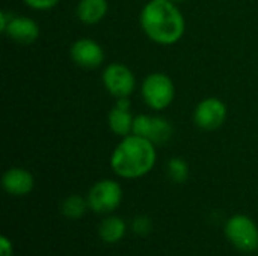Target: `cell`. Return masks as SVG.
Returning a JSON list of instances; mask_svg holds the SVG:
<instances>
[{
	"instance_id": "obj_5",
	"label": "cell",
	"mask_w": 258,
	"mask_h": 256,
	"mask_svg": "<svg viewBox=\"0 0 258 256\" xmlns=\"http://www.w3.org/2000/svg\"><path fill=\"white\" fill-rule=\"evenodd\" d=\"M88 205L89 210L95 214L107 216L113 213L122 202V189L121 184L115 180H100L88 192Z\"/></svg>"
},
{
	"instance_id": "obj_7",
	"label": "cell",
	"mask_w": 258,
	"mask_h": 256,
	"mask_svg": "<svg viewBox=\"0 0 258 256\" xmlns=\"http://www.w3.org/2000/svg\"><path fill=\"white\" fill-rule=\"evenodd\" d=\"M227 115L228 110L225 103L216 97H209L197 104L194 110V122L201 130L213 131L224 125Z\"/></svg>"
},
{
	"instance_id": "obj_14",
	"label": "cell",
	"mask_w": 258,
	"mask_h": 256,
	"mask_svg": "<svg viewBox=\"0 0 258 256\" xmlns=\"http://www.w3.org/2000/svg\"><path fill=\"white\" fill-rule=\"evenodd\" d=\"M88 208H89L88 199H85L80 195H70L60 204V213H62V216L67 217V219H70V220L82 219L85 216V213H86Z\"/></svg>"
},
{
	"instance_id": "obj_20",
	"label": "cell",
	"mask_w": 258,
	"mask_h": 256,
	"mask_svg": "<svg viewBox=\"0 0 258 256\" xmlns=\"http://www.w3.org/2000/svg\"><path fill=\"white\" fill-rule=\"evenodd\" d=\"M14 255V244L12 241L6 237H0V256H12Z\"/></svg>"
},
{
	"instance_id": "obj_21",
	"label": "cell",
	"mask_w": 258,
	"mask_h": 256,
	"mask_svg": "<svg viewBox=\"0 0 258 256\" xmlns=\"http://www.w3.org/2000/svg\"><path fill=\"white\" fill-rule=\"evenodd\" d=\"M14 14L12 12H8V11H2L0 12V30L3 32V29L9 24V21L12 20Z\"/></svg>"
},
{
	"instance_id": "obj_6",
	"label": "cell",
	"mask_w": 258,
	"mask_h": 256,
	"mask_svg": "<svg viewBox=\"0 0 258 256\" xmlns=\"http://www.w3.org/2000/svg\"><path fill=\"white\" fill-rule=\"evenodd\" d=\"M104 89L115 98L130 97L136 89V78L133 71L119 62L109 63L101 75Z\"/></svg>"
},
{
	"instance_id": "obj_18",
	"label": "cell",
	"mask_w": 258,
	"mask_h": 256,
	"mask_svg": "<svg viewBox=\"0 0 258 256\" xmlns=\"http://www.w3.org/2000/svg\"><path fill=\"white\" fill-rule=\"evenodd\" d=\"M132 231L139 237H147L153 231V222L148 216H138L132 222Z\"/></svg>"
},
{
	"instance_id": "obj_16",
	"label": "cell",
	"mask_w": 258,
	"mask_h": 256,
	"mask_svg": "<svg viewBox=\"0 0 258 256\" xmlns=\"http://www.w3.org/2000/svg\"><path fill=\"white\" fill-rule=\"evenodd\" d=\"M166 172L171 181L175 184H183L189 178V164L181 157H172L166 164Z\"/></svg>"
},
{
	"instance_id": "obj_4",
	"label": "cell",
	"mask_w": 258,
	"mask_h": 256,
	"mask_svg": "<svg viewBox=\"0 0 258 256\" xmlns=\"http://www.w3.org/2000/svg\"><path fill=\"white\" fill-rule=\"evenodd\" d=\"M224 234L228 241L243 253H254L258 250V226L249 216H231L225 222Z\"/></svg>"
},
{
	"instance_id": "obj_9",
	"label": "cell",
	"mask_w": 258,
	"mask_h": 256,
	"mask_svg": "<svg viewBox=\"0 0 258 256\" xmlns=\"http://www.w3.org/2000/svg\"><path fill=\"white\" fill-rule=\"evenodd\" d=\"M9 39L14 42L27 45L38 39L39 36V26L38 23L30 17L23 15H14L9 24L3 29V32Z\"/></svg>"
},
{
	"instance_id": "obj_11",
	"label": "cell",
	"mask_w": 258,
	"mask_h": 256,
	"mask_svg": "<svg viewBox=\"0 0 258 256\" xmlns=\"http://www.w3.org/2000/svg\"><path fill=\"white\" fill-rule=\"evenodd\" d=\"M109 11L107 0H79L76 8V15L80 23L86 26L98 24Z\"/></svg>"
},
{
	"instance_id": "obj_1",
	"label": "cell",
	"mask_w": 258,
	"mask_h": 256,
	"mask_svg": "<svg viewBox=\"0 0 258 256\" xmlns=\"http://www.w3.org/2000/svg\"><path fill=\"white\" fill-rule=\"evenodd\" d=\"M139 23L144 33L159 45H174L186 32L184 15L171 0H148L139 14Z\"/></svg>"
},
{
	"instance_id": "obj_13",
	"label": "cell",
	"mask_w": 258,
	"mask_h": 256,
	"mask_svg": "<svg viewBox=\"0 0 258 256\" xmlns=\"http://www.w3.org/2000/svg\"><path fill=\"white\" fill-rule=\"evenodd\" d=\"M133 121H135V116L132 115L130 109H122L116 104L107 115V124H109L110 131L119 137H125L132 134Z\"/></svg>"
},
{
	"instance_id": "obj_19",
	"label": "cell",
	"mask_w": 258,
	"mask_h": 256,
	"mask_svg": "<svg viewBox=\"0 0 258 256\" xmlns=\"http://www.w3.org/2000/svg\"><path fill=\"white\" fill-rule=\"evenodd\" d=\"M26 6L35 11H48L59 5L60 0H23Z\"/></svg>"
},
{
	"instance_id": "obj_8",
	"label": "cell",
	"mask_w": 258,
	"mask_h": 256,
	"mask_svg": "<svg viewBox=\"0 0 258 256\" xmlns=\"http://www.w3.org/2000/svg\"><path fill=\"white\" fill-rule=\"evenodd\" d=\"M70 57L77 66L94 69L101 66L104 62V50L97 41L91 38H80L70 47Z\"/></svg>"
},
{
	"instance_id": "obj_10",
	"label": "cell",
	"mask_w": 258,
	"mask_h": 256,
	"mask_svg": "<svg viewBox=\"0 0 258 256\" xmlns=\"http://www.w3.org/2000/svg\"><path fill=\"white\" fill-rule=\"evenodd\" d=\"M2 186L11 196H26L33 190L35 178L24 167H11L2 177Z\"/></svg>"
},
{
	"instance_id": "obj_15",
	"label": "cell",
	"mask_w": 258,
	"mask_h": 256,
	"mask_svg": "<svg viewBox=\"0 0 258 256\" xmlns=\"http://www.w3.org/2000/svg\"><path fill=\"white\" fill-rule=\"evenodd\" d=\"M171 137H172V125H171V122L163 116H159V115L153 116L148 140H151L157 146V145L166 143Z\"/></svg>"
},
{
	"instance_id": "obj_3",
	"label": "cell",
	"mask_w": 258,
	"mask_h": 256,
	"mask_svg": "<svg viewBox=\"0 0 258 256\" xmlns=\"http://www.w3.org/2000/svg\"><path fill=\"white\" fill-rule=\"evenodd\" d=\"M141 95L151 110L160 112L172 104L175 98V86L168 74L151 72L141 84Z\"/></svg>"
},
{
	"instance_id": "obj_2",
	"label": "cell",
	"mask_w": 258,
	"mask_h": 256,
	"mask_svg": "<svg viewBox=\"0 0 258 256\" xmlns=\"http://www.w3.org/2000/svg\"><path fill=\"white\" fill-rule=\"evenodd\" d=\"M157 160L156 145L141 136L128 134L121 137L110 155V167L115 175L124 180H139L148 175Z\"/></svg>"
},
{
	"instance_id": "obj_12",
	"label": "cell",
	"mask_w": 258,
	"mask_h": 256,
	"mask_svg": "<svg viewBox=\"0 0 258 256\" xmlns=\"http://www.w3.org/2000/svg\"><path fill=\"white\" fill-rule=\"evenodd\" d=\"M125 232H127V223L119 216L107 214L98 226V235L101 241L107 244L119 243L125 237Z\"/></svg>"
},
{
	"instance_id": "obj_17",
	"label": "cell",
	"mask_w": 258,
	"mask_h": 256,
	"mask_svg": "<svg viewBox=\"0 0 258 256\" xmlns=\"http://www.w3.org/2000/svg\"><path fill=\"white\" fill-rule=\"evenodd\" d=\"M151 121H153V116H150V115H138V116H135L132 134L148 139L150 130H151Z\"/></svg>"
},
{
	"instance_id": "obj_22",
	"label": "cell",
	"mask_w": 258,
	"mask_h": 256,
	"mask_svg": "<svg viewBox=\"0 0 258 256\" xmlns=\"http://www.w3.org/2000/svg\"><path fill=\"white\" fill-rule=\"evenodd\" d=\"M171 2H174V3L178 5V3H183V2H186V0H171Z\"/></svg>"
}]
</instances>
